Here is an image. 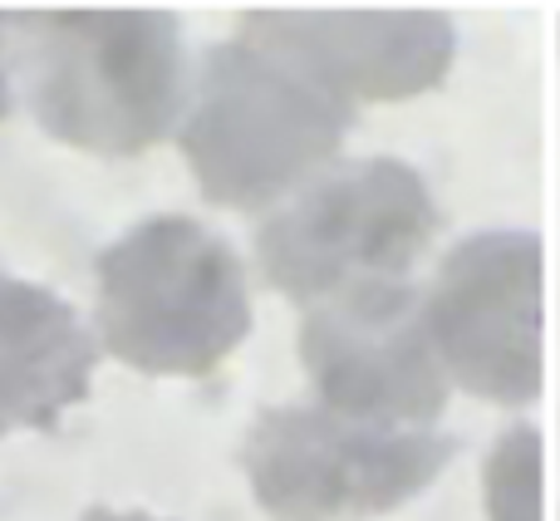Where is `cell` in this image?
<instances>
[{
    "label": "cell",
    "instance_id": "cell-1",
    "mask_svg": "<svg viewBox=\"0 0 560 521\" xmlns=\"http://www.w3.org/2000/svg\"><path fill=\"white\" fill-rule=\"evenodd\" d=\"M354 104L300 59L256 39H222L202 55L177 143L207 202L256 212L295 197L335 163Z\"/></svg>",
    "mask_w": 560,
    "mask_h": 521
},
{
    "label": "cell",
    "instance_id": "cell-2",
    "mask_svg": "<svg viewBox=\"0 0 560 521\" xmlns=\"http://www.w3.org/2000/svg\"><path fill=\"white\" fill-rule=\"evenodd\" d=\"M15 25L35 124L59 143L133 158L183 114V25L167 10H25Z\"/></svg>",
    "mask_w": 560,
    "mask_h": 521
},
{
    "label": "cell",
    "instance_id": "cell-3",
    "mask_svg": "<svg viewBox=\"0 0 560 521\" xmlns=\"http://www.w3.org/2000/svg\"><path fill=\"white\" fill-rule=\"evenodd\" d=\"M246 335V266L212 227L148 217L98 256V345L124 364L202 379Z\"/></svg>",
    "mask_w": 560,
    "mask_h": 521
},
{
    "label": "cell",
    "instance_id": "cell-4",
    "mask_svg": "<svg viewBox=\"0 0 560 521\" xmlns=\"http://www.w3.org/2000/svg\"><path fill=\"white\" fill-rule=\"evenodd\" d=\"M438 232L428 183L398 158H359L310 177L256 236L266 280L300 305L369 280H408Z\"/></svg>",
    "mask_w": 560,
    "mask_h": 521
},
{
    "label": "cell",
    "instance_id": "cell-5",
    "mask_svg": "<svg viewBox=\"0 0 560 521\" xmlns=\"http://www.w3.org/2000/svg\"><path fill=\"white\" fill-rule=\"evenodd\" d=\"M457 438L428 428H374L319 404L266 408L242 448L256 502L285 521L384 517L413 502L453 463Z\"/></svg>",
    "mask_w": 560,
    "mask_h": 521
},
{
    "label": "cell",
    "instance_id": "cell-6",
    "mask_svg": "<svg viewBox=\"0 0 560 521\" xmlns=\"http://www.w3.org/2000/svg\"><path fill=\"white\" fill-rule=\"evenodd\" d=\"M546 246L536 232H482L453 246L423 296L433 355L453 384L502 408L541 394Z\"/></svg>",
    "mask_w": 560,
    "mask_h": 521
},
{
    "label": "cell",
    "instance_id": "cell-7",
    "mask_svg": "<svg viewBox=\"0 0 560 521\" xmlns=\"http://www.w3.org/2000/svg\"><path fill=\"white\" fill-rule=\"evenodd\" d=\"M300 359L325 414L374 428H423L447 408V374L413 280H369L305 310Z\"/></svg>",
    "mask_w": 560,
    "mask_h": 521
},
{
    "label": "cell",
    "instance_id": "cell-8",
    "mask_svg": "<svg viewBox=\"0 0 560 521\" xmlns=\"http://www.w3.org/2000/svg\"><path fill=\"white\" fill-rule=\"evenodd\" d=\"M242 39L300 59L349 104L413 99L447 79L453 20L438 10H246Z\"/></svg>",
    "mask_w": 560,
    "mask_h": 521
},
{
    "label": "cell",
    "instance_id": "cell-9",
    "mask_svg": "<svg viewBox=\"0 0 560 521\" xmlns=\"http://www.w3.org/2000/svg\"><path fill=\"white\" fill-rule=\"evenodd\" d=\"M98 339L55 290L0 270V438L55 428L89 398Z\"/></svg>",
    "mask_w": 560,
    "mask_h": 521
},
{
    "label": "cell",
    "instance_id": "cell-10",
    "mask_svg": "<svg viewBox=\"0 0 560 521\" xmlns=\"http://www.w3.org/2000/svg\"><path fill=\"white\" fill-rule=\"evenodd\" d=\"M10 15H0V118L10 114V35H5Z\"/></svg>",
    "mask_w": 560,
    "mask_h": 521
},
{
    "label": "cell",
    "instance_id": "cell-11",
    "mask_svg": "<svg viewBox=\"0 0 560 521\" xmlns=\"http://www.w3.org/2000/svg\"><path fill=\"white\" fill-rule=\"evenodd\" d=\"M79 521H163V517H148V512H114V507H89Z\"/></svg>",
    "mask_w": 560,
    "mask_h": 521
}]
</instances>
